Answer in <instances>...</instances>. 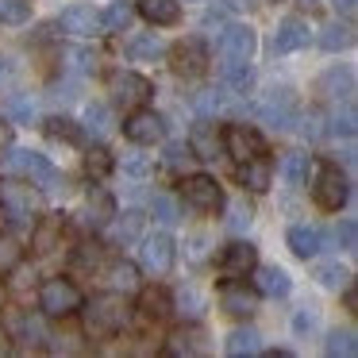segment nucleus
Masks as SVG:
<instances>
[{
  "mask_svg": "<svg viewBox=\"0 0 358 358\" xmlns=\"http://www.w3.org/2000/svg\"><path fill=\"white\" fill-rule=\"evenodd\" d=\"M81 308H85V331L93 335V339H108V335H116L120 327L127 324V316H131L124 293H101V296H93L89 304L81 301Z\"/></svg>",
  "mask_w": 358,
  "mask_h": 358,
  "instance_id": "nucleus-1",
  "label": "nucleus"
},
{
  "mask_svg": "<svg viewBox=\"0 0 358 358\" xmlns=\"http://www.w3.org/2000/svg\"><path fill=\"white\" fill-rule=\"evenodd\" d=\"M347 196H350V185H347V178L339 173V166L320 162L316 178H312V201H316L324 212H339L343 204H347Z\"/></svg>",
  "mask_w": 358,
  "mask_h": 358,
  "instance_id": "nucleus-2",
  "label": "nucleus"
},
{
  "mask_svg": "<svg viewBox=\"0 0 358 358\" xmlns=\"http://www.w3.org/2000/svg\"><path fill=\"white\" fill-rule=\"evenodd\" d=\"M81 289L73 285V281H66V278H50L47 285L39 289V308H43V316H50V320H58V316H73V312L81 308Z\"/></svg>",
  "mask_w": 358,
  "mask_h": 358,
  "instance_id": "nucleus-3",
  "label": "nucleus"
},
{
  "mask_svg": "<svg viewBox=\"0 0 358 358\" xmlns=\"http://www.w3.org/2000/svg\"><path fill=\"white\" fill-rule=\"evenodd\" d=\"M8 166H12V170H20V173H27L31 185H39L43 193H55V189L62 185V173H58L43 155H35V150H12Z\"/></svg>",
  "mask_w": 358,
  "mask_h": 358,
  "instance_id": "nucleus-4",
  "label": "nucleus"
},
{
  "mask_svg": "<svg viewBox=\"0 0 358 358\" xmlns=\"http://www.w3.org/2000/svg\"><path fill=\"white\" fill-rule=\"evenodd\" d=\"M173 258H178V247H173V239L166 231L158 235H147L139 247V266L147 273H155V278H162V273L173 270Z\"/></svg>",
  "mask_w": 358,
  "mask_h": 358,
  "instance_id": "nucleus-5",
  "label": "nucleus"
},
{
  "mask_svg": "<svg viewBox=\"0 0 358 358\" xmlns=\"http://www.w3.org/2000/svg\"><path fill=\"white\" fill-rule=\"evenodd\" d=\"M155 96V85H150L143 73H116L112 78V101L120 104V108H143V104Z\"/></svg>",
  "mask_w": 358,
  "mask_h": 358,
  "instance_id": "nucleus-6",
  "label": "nucleus"
},
{
  "mask_svg": "<svg viewBox=\"0 0 358 358\" xmlns=\"http://www.w3.org/2000/svg\"><path fill=\"white\" fill-rule=\"evenodd\" d=\"M181 193H185V201L193 204L196 212H216L220 204H224V193H220L216 178H208V173H189V178L181 181Z\"/></svg>",
  "mask_w": 358,
  "mask_h": 358,
  "instance_id": "nucleus-7",
  "label": "nucleus"
},
{
  "mask_svg": "<svg viewBox=\"0 0 358 358\" xmlns=\"http://www.w3.org/2000/svg\"><path fill=\"white\" fill-rule=\"evenodd\" d=\"M189 155L204 158V162H216L224 155V131L212 120H196L193 131H189Z\"/></svg>",
  "mask_w": 358,
  "mask_h": 358,
  "instance_id": "nucleus-8",
  "label": "nucleus"
},
{
  "mask_svg": "<svg viewBox=\"0 0 358 358\" xmlns=\"http://www.w3.org/2000/svg\"><path fill=\"white\" fill-rule=\"evenodd\" d=\"M124 135L131 143H139V147H150V143H158L166 135V124L158 112H147V108H131V116L124 120Z\"/></svg>",
  "mask_w": 358,
  "mask_h": 358,
  "instance_id": "nucleus-9",
  "label": "nucleus"
},
{
  "mask_svg": "<svg viewBox=\"0 0 358 358\" xmlns=\"http://www.w3.org/2000/svg\"><path fill=\"white\" fill-rule=\"evenodd\" d=\"M224 150L231 158H239V162H247V158H255V155H266V139L247 124H231L224 131Z\"/></svg>",
  "mask_w": 358,
  "mask_h": 358,
  "instance_id": "nucleus-10",
  "label": "nucleus"
},
{
  "mask_svg": "<svg viewBox=\"0 0 358 358\" xmlns=\"http://www.w3.org/2000/svg\"><path fill=\"white\" fill-rule=\"evenodd\" d=\"M0 204L8 208L12 220H20L39 208V193L31 185H24V181H0Z\"/></svg>",
  "mask_w": 358,
  "mask_h": 358,
  "instance_id": "nucleus-11",
  "label": "nucleus"
},
{
  "mask_svg": "<svg viewBox=\"0 0 358 358\" xmlns=\"http://www.w3.org/2000/svg\"><path fill=\"white\" fill-rule=\"evenodd\" d=\"M170 58H173V73H181V78H196L208 66V50H204L201 39H181Z\"/></svg>",
  "mask_w": 358,
  "mask_h": 358,
  "instance_id": "nucleus-12",
  "label": "nucleus"
},
{
  "mask_svg": "<svg viewBox=\"0 0 358 358\" xmlns=\"http://www.w3.org/2000/svg\"><path fill=\"white\" fill-rule=\"evenodd\" d=\"M296 116V93L293 89H270V96L262 101V120L273 127H289Z\"/></svg>",
  "mask_w": 358,
  "mask_h": 358,
  "instance_id": "nucleus-13",
  "label": "nucleus"
},
{
  "mask_svg": "<svg viewBox=\"0 0 358 358\" xmlns=\"http://www.w3.org/2000/svg\"><path fill=\"white\" fill-rule=\"evenodd\" d=\"M58 27H62L66 35H78V39H85V35H96V31H101V12L89 8V4H73V8H66L62 16H58Z\"/></svg>",
  "mask_w": 358,
  "mask_h": 358,
  "instance_id": "nucleus-14",
  "label": "nucleus"
},
{
  "mask_svg": "<svg viewBox=\"0 0 358 358\" xmlns=\"http://www.w3.org/2000/svg\"><path fill=\"white\" fill-rule=\"evenodd\" d=\"M258 266V250L250 247V243H231V247L224 250V258H220V270H224V278H247V273H255Z\"/></svg>",
  "mask_w": 358,
  "mask_h": 358,
  "instance_id": "nucleus-15",
  "label": "nucleus"
},
{
  "mask_svg": "<svg viewBox=\"0 0 358 358\" xmlns=\"http://www.w3.org/2000/svg\"><path fill=\"white\" fill-rule=\"evenodd\" d=\"M255 47H258V39L247 24H231L224 31V39H220V50H224L227 58H239V62H250V58H255Z\"/></svg>",
  "mask_w": 358,
  "mask_h": 358,
  "instance_id": "nucleus-16",
  "label": "nucleus"
},
{
  "mask_svg": "<svg viewBox=\"0 0 358 358\" xmlns=\"http://www.w3.org/2000/svg\"><path fill=\"white\" fill-rule=\"evenodd\" d=\"M220 304H224V312H231V316H250V312L258 308V296L235 278V281H227V285L220 289Z\"/></svg>",
  "mask_w": 358,
  "mask_h": 358,
  "instance_id": "nucleus-17",
  "label": "nucleus"
},
{
  "mask_svg": "<svg viewBox=\"0 0 358 358\" xmlns=\"http://www.w3.org/2000/svg\"><path fill=\"white\" fill-rule=\"evenodd\" d=\"M270 181H273V166L266 162L262 155L247 158V162L239 166V185L250 189V193H266V189H270Z\"/></svg>",
  "mask_w": 358,
  "mask_h": 358,
  "instance_id": "nucleus-18",
  "label": "nucleus"
},
{
  "mask_svg": "<svg viewBox=\"0 0 358 358\" xmlns=\"http://www.w3.org/2000/svg\"><path fill=\"white\" fill-rule=\"evenodd\" d=\"M304 43H308V24L296 16L281 20L278 35H273V55H289V50H301Z\"/></svg>",
  "mask_w": 358,
  "mask_h": 358,
  "instance_id": "nucleus-19",
  "label": "nucleus"
},
{
  "mask_svg": "<svg viewBox=\"0 0 358 358\" xmlns=\"http://www.w3.org/2000/svg\"><path fill=\"white\" fill-rule=\"evenodd\" d=\"M320 247H324V231H320V227H308V224L289 227V250H293L296 258H316Z\"/></svg>",
  "mask_w": 358,
  "mask_h": 358,
  "instance_id": "nucleus-20",
  "label": "nucleus"
},
{
  "mask_svg": "<svg viewBox=\"0 0 358 358\" xmlns=\"http://www.w3.org/2000/svg\"><path fill=\"white\" fill-rule=\"evenodd\" d=\"M58 239H62V212H50V216H43L39 224H35L31 247L39 250V255H47V250L58 247Z\"/></svg>",
  "mask_w": 358,
  "mask_h": 358,
  "instance_id": "nucleus-21",
  "label": "nucleus"
},
{
  "mask_svg": "<svg viewBox=\"0 0 358 358\" xmlns=\"http://www.w3.org/2000/svg\"><path fill=\"white\" fill-rule=\"evenodd\" d=\"M139 16L158 27H170L181 20V0H139Z\"/></svg>",
  "mask_w": 358,
  "mask_h": 358,
  "instance_id": "nucleus-22",
  "label": "nucleus"
},
{
  "mask_svg": "<svg viewBox=\"0 0 358 358\" xmlns=\"http://www.w3.org/2000/svg\"><path fill=\"white\" fill-rule=\"evenodd\" d=\"M255 285H258V293H266V296H285L289 289H293V281H289V273L281 270V266H262L258 278H255Z\"/></svg>",
  "mask_w": 358,
  "mask_h": 358,
  "instance_id": "nucleus-23",
  "label": "nucleus"
},
{
  "mask_svg": "<svg viewBox=\"0 0 358 358\" xmlns=\"http://www.w3.org/2000/svg\"><path fill=\"white\" fill-rule=\"evenodd\" d=\"M112 216H116V201H112L104 189H89V208H85L89 227H104Z\"/></svg>",
  "mask_w": 358,
  "mask_h": 358,
  "instance_id": "nucleus-24",
  "label": "nucleus"
},
{
  "mask_svg": "<svg viewBox=\"0 0 358 358\" xmlns=\"http://www.w3.org/2000/svg\"><path fill=\"white\" fill-rule=\"evenodd\" d=\"M320 85H324L327 96H343V101H350V93H355V73L347 70V66H335V70H327L324 78H320Z\"/></svg>",
  "mask_w": 358,
  "mask_h": 358,
  "instance_id": "nucleus-25",
  "label": "nucleus"
},
{
  "mask_svg": "<svg viewBox=\"0 0 358 358\" xmlns=\"http://www.w3.org/2000/svg\"><path fill=\"white\" fill-rule=\"evenodd\" d=\"M250 81H255V70H250V62L227 58V62H224V85L231 89V93H247Z\"/></svg>",
  "mask_w": 358,
  "mask_h": 358,
  "instance_id": "nucleus-26",
  "label": "nucleus"
},
{
  "mask_svg": "<svg viewBox=\"0 0 358 358\" xmlns=\"http://www.w3.org/2000/svg\"><path fill=\"white\" fill-rule=\"evenodd\" d=\"M224 347H227V355H231V358H243V355H258V350H262V343H258L255 327H239V331L227 335Z\"/></svg>",
  "mask_w": 358,
  "mask_h": 358,
  "instance_id": "nucleus-27",
  "label": "nucleus"
},
{
  "mask_svg": "<svg viewBox=\"0 0 358 358\" xmlns=\"http://www.w3.org/2000/svg\"><path fill=\"white\" fill-rule=\"evenodd\" d=\"M143 227H147V216L143 212H124V216L116 220V227H112V239L116 243H131V239H139L143 235Z\"/></svg>",
  "mask_w": 358,
  "mask_h": 358,
  "instance_id": "nucleus-28",
  "label": "nucleus"
},
{
  "mask_svg": "<svg viewBox=\"0 0 358 358\" xmlns=\"http://www.w3.org/2000/svg\"><path fill=\"white\" fill-rule=\"evenodd\" d=\"M131 20H135V8L127 4V0H116V4L101 16V27H104V31H127Z\"/></svg>",
  "mask_w": 358,
  "mask_h": 358,
  "instance_id": "nucleus-29",
  "label": "nucleus"
},
{
  "mask_svg": "<svg viewBox=\"0 0 358 358\" xmlns=\"http://www.w3.org/2000/svg\"><path fill=\"white\" fill-rule=\"evenodd\" d=\"M350 43H355V31H350L347 24H327L324 35H320V47L331 50V55H335V50H347Z\"/></svg>",
  "mask_w": 358,
  "mask_h": 358,
  "instance_id": "nucleus-30",
  "label": "nucleus"
},
{
  "mask_svg": "<svg viewBox=\"0 0 358 358\" xmlns=\"http://www.w3.org/2000/svg\"><path fill=\"white\" fill-rule=\"evenodd\" d=\"M173 304H178V316L181 320H201L204 316V296L196 293V289H178Z\"/></svg>",
  "mask_w": 358,
  "mask_h": 358,
  "instance_id": "nucleus-31",
  "label": "nucleus"
},
{
  "mask_svg": "<svg viewBox=\"0 0 358 358\" xmlns=\"http://www.w3.org/2000/svg\"><path fill=\"white\" fill-rule=\"evenodd\" d=\"M112 289L116 293H135L139 289V266H131V262H116L112 266Z\"/></svg>",
  "mask_w": 358,
  "mask_h": 358,
  "instance_id": "nucleus-32",
  "label": "nucleus"
},
{
  "mask_svg": "<svg viewBox=\"0 0 358 358\" xmlns=\"http://www.w3.org/2000/svg\"><path fill=\"white\" fill-rule=\"evenodd\" d=\"M281 178L289 181V185H304V178H308V155H285L281 158Z\"/></svg>",
  "mask_w": 358,
  "mask_h": 358,
  "instance_id": "nucleus-33",
  "label": "nucleus"
},
{
  "mask_svg": "<svg viewBox=\"0 0 358 358\" xmlns=\"http://www.w3.org/2000/svg\"><path fill=\"white\" fill-rule=\"evenodd\" d=\"M150 216L158 220L162 227H173L178 224V204H173V196H166V193H158V196H150Z\"/></svg>",
  "mask_w": 358,
  "mask_h": 358,
  "instance_id": "nucleus-34",
  "label": "nucleus"
},
{
  "mask_svg": "<svg viewBox=\"0 0 358 358\" xmlns=\"http://www.w3.org/2000/svg\"><path fill=\"white\" fill-rule=\"evenodd\" d=\"M327 355L335 358H355L358 355V343H355V331L350 327H343V331H331V339H327Z\"/></svg>",
  "mask_w": 358,
  "mask_h": 358,
  "instance_id": "nucleus-35",
  "label": "nucleus"
},
{
  "mask_svg": "<svg viewBox=\"0 0 358 358\" xmlns=\"http://www.w3.org/2000/svg\"><path fill=\"white\" fill-rule=\"evenodd\" d=\"M162 39L158 35H139V39L131 43V58H139V62H155V58H162Z\"/></svg>",
  "mask_w": 358,
  "mask_h": 358,
  "instance_id": "nucleus-36",
  "label": "nucleus"
},
{
  "mask_svg": "<svg viewBox=\"0 0 358 358\" xmlns=\"http://www.w3.org/2000/svg\"><path fill=\"white\" fill-rule=\"evenodd\" d=\"M85 127L96 135V139H104V135L112 131V116H108V108H104V104H89V108H85Z\"/></svg>",
  "mask_w": 358,
  "mask_h": 358,
  "instance_id": "nucleus-37",
  "label": "nucleus"
},
{
  "mask_svg": "<svg viewBox=\"0 0 358 358\" xmlns=\"http://www.w3.org/2000/svg\"><path fill=\"white\" fill-rule=\"evenodd\" d=\"M31 4L27 0H0V24H27Z\"/></svg>",
  "mask_w": 358,
  "mask_h": 358,
  "instance_id": "nucleus-38",
  "label": "nucleus"
},
{
  "mask_svg": "<svg viewBox=\"0 0 358 358\" xmlns=\"http://www.w3.org/2000/svg\"><path fill=\"white\" fill-rule=\"evenodd\" d=\"M20 258H24V247H20L16 239H0V278L16 270Z\"/></svg>",
  "mask_w": 358,
  "mask_h": 358,
  "instance_id": "nucleus-39",
  "label": "nucleus"
},
{
  "mask_svg": "<svg viewBox=\"0 0 358 358\" xmlns=\"http://www.w3.org/2000/svg\"><path fill=\"white\" fill-rule=\"evenodd\" d=\"M316 278H320V285H327V289H343L350 273L343 270V266H335V262H324V266L316 270Z\"/></svg>",
  "mask_w": 358,
  "mask_h": 358,
  "instance_id": "nucleus-40",
  "label": "nucleus"
},
{
  "mask_svg": "<svg viewBox=\"0 0 358 358\" xmlns=\"http://www.w3.org/2000/svg\"><path fill=\"white\" fill-rule=\"evenodd\" d=\"M85 170H89V178H104V173L112 170L108 150H89V155H85Z\"/></svg>",
  "mask_w": 358,
  "mask_h": 358,
  "instance_id": "nucleus-41",
  "label": "nucleus"
},
{
  "mask_svg": "<svg viewBox=\"0 0 358 358\" xmlns=\"http://www.w3.org/2000/svg\"><path fill=\"white\" fill-rule=\"evenodd\" d=\"M143 312H147V316H166V312H170V301H166L162 293H147L143 296Z\"/></svg>",
  "mask_w": 358,
  "mask_h": 358,
  "instance_id": "nucleus-42",
  "label": "nucleus"
},
{
  "mask_svg": "<svg viewBox=\"0 0 358 358\" xmlns=\"http://www.w3.org/2000/svg\"><path fill=\"white\" fill-rule=\"evenodd\" d=\"M47 131L55 135V139H66V143H78V127L70 124V120H50Z\"/></svg>",
  "mask_w": 358,
  "mask_h": 358,
  "instance_id": "nucleus-43",
  "label": "nucleus"
},
{
  "mask_svg": "<svg viewBox=\"0 0 358 358\" xmlns=\"http://www.w3.org/2000/svg\"><path fill=\"white\" fill-rule=\"evenodd\" d=\"M8 116H16V120H31V112H35V104L31 101H24V96H8Z\"/></svg>",
  "mask_w": 358,
  "mask_h": 358,
  "instance_id": "nucleus-44",
  "label": "nucleus"
},
{
  "mask_svg": "<svg viewBox=\"0 0 358 358\" xmlns=\"http://www.w3.org/2000/svg\"><path fill=\"white\" fill-rule=\"evenodd\" d=\"M16 73H20L16 58H12V55H0V89L12 85V81H16Z\"/></svg>",
  "mask_w": 358,
  "mask_h": 358,
  "instance_id": "nucleus-45",
  "label": "nucleus"
},
{
  "mask_svg": "<svg viewBox=\"0 0 358 358\" xmlns=\"http://www.w3.org/2000/svg\"><path fill=\"white\" fill-rule=\"evenodd\" d=\"M339 235H343V250H350V255H355V250H358V235H355V220H343V227H339Z\"/></svg>",
  "mask_w": 358,
  "mask_h": 358,
  "instance_id": "nucleus-46",
  "label": "nucleus"
},
{
  "mask_svg": "<svg viewBox=\"0 0 358 358\" xmlns=\"http://www.w3.org/2000/svg\"><path fill=\"white\" fill-rule=\"evenodd\" d=\"M247 224H250V208H243V204H235V212H231V220H227V227H231V231H243Z\"/></svg>",
  "mask_w": 358,
  "mask_h": 358,
  "instance_id": "nucleus-47",
  "label": "nucleus"
},
{
  "mask_svg": "<svg viewBox=\"0 0 358 358\" xmlns=\"http://www.w3.org/2000/svg\"><path fill=\"white\" fill-rule=\"evenodd\" d=\"M70 58H73V70H78V73H89V70H93V66H96L89 50H73Z\"/></svg>",
  "mask_w": 358,
  "mask_h": 358,
  "instance_id": "nucleus-48",
  "label": "nucleus"
},
{
  "mask_svg": "<svg viewBox=\"0 0 358 358\" xmlns=\"http://www.w3.org/2000/svg\"><path fill=\"white\" fill-rule=\"evenodd\" d=\"M220 104H224V96H220V93H204L201 101H196V108H201V112H220Z\"/></svg>",
  "mask_w": 358,
  "mask_h": 358,
  "instance_id": "nucleus-49",
  "label": "nucleus"
},
{
  "mask_svg": "<svg viewBox=\"0 0 358 358\" xmlns=\"http://www.w3.org/2000/svg\"><path fill=\"white\" fill-rule=\"evenodd\" d=\"M293 327L296 331H312V327H316V312H296Z\"/></svg>",
  "mask_w": 358,
  "mask_h": 358,
  "instance_id": "nucleus-50",
  "label": "nucleus"
},
{
  "mask_svg": "<svg viewBox=\"0 0 358 358\" xmlns=\"http://www.w3.org/2000/svg\"><path fill=\"white\" fill-rule=\"evenodd\" d=\"M124 170H127V173H147V170H150V162H147V158H127Z\"/></svg>",
  "mask_w": 358,
  "mask_h": 358,
  "instance_id": "nucleus-51",
  "label": "nucleus"
},
{
  "mask_svg": "<svg viewBox=\"0 0 358 358\" xmlns=\"http://www.w3.org/2000/svg\"><path fill=\"white\" fill-rule=\"evenodd\" d=\"M335 4V12H343V16H355V8H358V0H331Z\"/></svg>",
  "mask_w": 358,
  "mask_h": 358,
  "instance_id": "nucleus-52",
  "label": "nucleus"
},
{
  "mask_svg": "<svg viewBox=\"0 0 358 358\" xmlns=\"http://www.w3.org/2000/svg\"><path fill=\"white\" fill-rule=\"evenodd\" d=\"M8 143H12V124L0 116V147H8Z\"/></svg>",
  "mask_w": 358,
  "mask_h": 358,
  "instance_id": "nucleus-53",
  "label": "nucleus"
},
{
  "mask_svg": "<svg viewBox=\"0 0 358 358\" xmlns=\"http://www.w3.org/2000/svg\"><path fill=\"white\" fill-rule=\"evenodd\" d=\"M0 355H8V331L0 327Z\"/></svg>",
  "mask_w": 358,
  "mask_h": 358,
  "instance_id": "nucleus-54",
  "label": "nucleus"
},
{
  "mask_svg": "<svg viewBox=\"0 0 358 358\" xmlns=\"http://www.w3.org/2000/svg\"><path fill=\"white\" fill-rule=\"evenodd\" d=\"M301 4H312V0H301Z\"/></svg>",
  "mask_w": 358,
  "mask_h": 358,
  "instance_id": "nucleus-55",
  "label": "nucleus"
}]
</instances>
